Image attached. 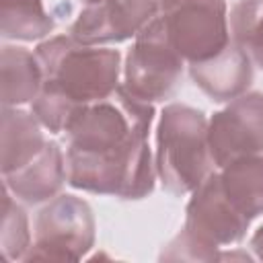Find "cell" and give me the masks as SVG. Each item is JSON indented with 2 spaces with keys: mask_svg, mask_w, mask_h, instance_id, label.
<instances>
[{
  "mask_svg": "<svg viewBox=\"0 0 263 263\" xmlns=\"http://www.w3.org/2000/svg\"><path fill=\"white\" fill-rule=\"evenodd\" d=\"M152 109L123 86L115 99L86 107L68 127L70 183L97 193L142 197L152 189L146 132Z\"/></svg>",
  "mask_w": 263,
  "mask_h": 263,
  "instance_id": "6da1fadb",
  "label": "cell"
},
{
  "mask_svg": "<svg viewBox=\"0 0 263 263\" xmlns=\"http://www.w3.org/2000/svg\"><path fill=\"white\" fill-rule=\"evenodd\" d=\"M37 60L45 74V88L76 105L103 101L117 86V51L78 47L72 39L55 37L39 47Z\"/></svg>",
  "mask_w": 263,
  "mask_h": 263,
  "instance_id": "7a4b0ae2",
  "label": "cell"
},
{
  "mask_svg": "<svg viewBox=\"0 0 263 263\" xmlns=\"http://www.w3.org/2000/svg\"><path fill=\"white\" fill-rule=\"evenodd\" d=\"M208 148L201 113L181 105L166 107L158 127V171L171 191L185 193L203 183L210 171Z\"/></svg>",
  "mask_w": 263,
  "mask_h": 263,
  "instance_id": "3957f363",
  "label": "cell"
},
{
  "mask_svg": "<svg viewBox=\"0 0 263 263\" xmlns=\"http://www.w3.org/2000/svg\"><path fill=\"white\" fill-rule=\"evenodd\" d=\"M224 14L222 0H164L158 18L177 53L197 64L230 45Z\"/></svg>",
  "mask_w": 263,
  "mask_h": 263,
  "instance_id": "277c9868",
  "label": "cell"
},
{
  "mask_svg": "<svg viewBox=\"0 0 263 263\" xmlns=\"http://www.w3.org/2000/svg\"><path fill=\"white\" fill-rule=\"evenodd\" d=\"M181 76V55L166 39L160 18L140 29L138 41L127 55L125 90L142 101L168 97Z\"/></svg>",
  "mask_w": 263,
  "mask_h": 263,
  "instance_id": "5b68a950",
  "label": "cell"
},
{
  "mask_svg": "<svg viewBox=\"0 0 263 263\" xmlns=\"http://www.w3.org/2000/svg\"><path fill=\"white\" fill-rule=\"evenodd\" d=\"M208 144L212 158L220 166L263 152V95L242 97L218 113L212 119Z\"/></svg>",
  "mask_w": 263,
  "mask_h": 263,
  "instance_id": "8992f818",
  "label": "cell"
},
{
  "mask_svg": "<svg viewBox=\"0 0 263 263\" xmlns=\"http://www.w3.org/2000/svg\"><path fill=\"white\" fill-rule=\"evenodd\" d=\"M37 247L47 249L43 257L78 259L92 245V218L84 201L66 195L41 212Z\"/></svg>",
  "mask_w": 263,
  "mask_h": 263,
  "instance_id": "52a82bcc",
  "label": "cell"
},
{
  "mask_svg": "<svg viewBox=\"0 0 263 263\" xmlns=\"http://www.w3.org/2000/svg\"><path fill=\"white\" fill-rule=\"evenodd\" d=\"M191 74L208 95H212L216 101H224L249 86V55L238 45H228L212 60L193 64Z\"/></svg>",
  "mask_w": 263,
  "mask_h": 263,
  "instance_id": "ba28073f",
  "label": "cell"
},
{
  "mask_svg": "<svg viewBox=\"0 0 263 263\" xmlns=\"http://www.w3.org/2000/svg\"><path fill=\"white\" fill-rule=\"evenodd\" d=\"M226 166L220 175L222 189L232 205L251 220L263 212V158L242 156Z\"/></svg>",
  "mask_w": 263,
  "mask_h": 263,
  "instance_id": "9c48e42d",
  "label": "cell"
},
{
  "mask_svg": "<svg viewBox=\"0 0 263 263\" xmlns=\"http://www.w3.org/2000/svg\"><path fill=\"white\" fill-rule=\"evenodd\" d=\"M236 45L263 68V0H242L232 12Z\"/></svg>",
  "mask_w": 263,
  "mask_h": 263,
  "instance_id": "30bf717a",
  "label": "cell"
},
{
  "mask_svg": "<svg viewBox=\"0 0 263 263\" xmlns=\"http://www.w3.org/2000/svg\"><path fill=\"white\" fill-rule=\"evenodd\" d=\"M14 10H16V25L12 29L14 31L12 35L16 37H23V39L39 37V35H45L53 25L41 10V0H16Z\"/></svg>",
  "mask_w": 263,
  "mask_h": 263,
  "instance_id": "8fae6325",
  "label": "cell"
},
{
  "mask_svg": "<svg viewBox=\"0 0 263 263\" xmlns=\"http://www.w3.org/2000/svg\"><path fill=\"white\" fill-rule=\"evenodd\" d=\"M125 2L138 6V8L146 10V12H152V14L156 12V0H125Z\"/></svg>",
  "mask_w": 263,
  "mask_h": 263,
  "instance_id": "7c38bea8",
  "label": "cell"
},
{
  "mask_svg": "<svg viewBox=\"0 0 263 263\" xmlns=\"http://www.w3.org/2000/svg\"><path fill=\"white\" fill-rule=\"evenodd\" d=\"M253 247H255V251H257V255L263 259V228L255 234V238H253Z\"/></svg>",
  "mask_w": 263,
  "mask_h": 263,
  "instance_id": "4fadbf2b",
  "label": "cell"
},
{
  "mask_svg": "<svg viewBox=\"0 0 263 263\" xmlns=\"http://www.w3.org/2000/svg\"><path fill=\"white\" fill-rule=\"evenodd\" d=\"M84 2H88V4H92V2H95V4H97V2H101V0H84Z\"/></svg>",
  "mask_w": 263,
  "mask_h": 263,
  "instance_id": "5bb4252c",
  "label": "cell"
}]
</instances>
